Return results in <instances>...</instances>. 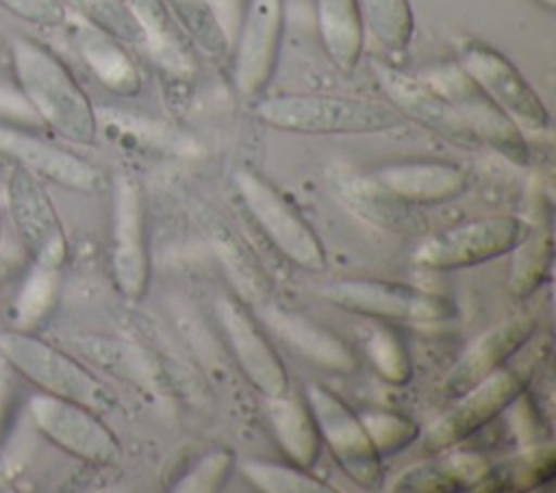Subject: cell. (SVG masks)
<instances>
[{
    "instance_id": "cell-39",
    "label": "cell",
    "mask_w": 556,
    "mask_h": 493,
    "mask_svg": "<svg viewBox=\"0 0 556 493\" xmlns=\"http://www.w3.org/2000/svg\"><path fill=\"white\" fill-rule=\"evenodd\" d=\"M541 7H545L547 11H554L556 9V0H536Z\"/></svg>"
},
{
    "instance_id": "cell-3",
    "label": "cell",
    "mask_w": 556,
    "mask_h": 493,
    "mask_svg": "<svg viewBox=\"0 0 556 493\" xmlns=\"http://www.w3.org/2000/svg\"><path fill=\"white\" fill-rule=\"evenodd\" d=\"M0 356L41 393L78 402L100 415L117 406L113 389L87 365L33 332L0 328Z\"/></svg>"
},
{
    "instance_id": "cell-36",
    "label": "cell",
    "mask_w": 556,
    "mask_h": 493,
    "mask_svg": "<svg viewBox=\"0 0 556 493\" xmlns=\"http://www.w3.org/2000/svg\"><path fill=\"white\" fill-rule=\"evenodd\" d=\"M235 467V454L226 447L204 454L195 465L174 484L176 493H213L224 486Z\"/></svg>"
},
{
    "instance_id": "cell-6",
    "label": "cell",
    "mask_w": 556,
    "mask_h": 493,
    "mask_svg": "<svg viewBox=\"0 0 556 493\" xmlns=\"http://www.w3.org/2000/svg\"><path fill=\"white\" fill-rule=\"evenodd\" d=\"M321 295L348 313L374 319L434 324L456 315V304L447 295L389 280H337L324 287Z\"/></svg>"
},
{
    "instance_id": "cell-2",
    "label": "cell",
    "mask_w": 556,
    "mask_h": 493,
    "mask_svg": "<svg viewBox=\"0 0 556 493\" xmlns=\"http://www.w3.org/2000/svg\"><path fill=\"white\" fill-rule=\"evenodd\" d=\"M254 115L276 130L300 135H376L404 124L391 104L330 93L271 96L256 104Z\"/></svg>"
},
{
    "instance_id": "cell-1",
    "label": "cell",
    "mask_w": 556,
    "mask_h": 493,
    "mask_svg": "<svg viewBox=\"0 0 556 493\" xmlns=\"http://www.w3.org/2000/svg\"><path fill=\"white\" fill-rule=\"evenodd\" d=\"M9 59L17 91L33 113L61 139L93 146L98 115L65 61L28 35H15L9 41Z\"/></svg>"
},
{
    "instance_id": "cell-26",
    "label": "cell",
    "mask_w": 556,
    "mask_h": 493,
    "mask_svg": "<svg viewBox=\"0 0 556 493\" xmlns=\"http://www.w3.org/2000/svg\"><path fill=\"white\" fill-rule=\"evenodd\" d=\"M163 4L200 52L211 59H222L230 52L228 30L211 0H163Z\"/></svg>"
},
{
    "instance_id": "cell-15",
    "label": "cell",
    "mask_w": 556,
    "mask_h": 493,
    "mask_svg": "<svg viewBox=\"0 0 556 493\" xmlns=\"http://www.w3.org/2000/svg\"><path fill=\"white\" fill-rule=\"evenodd\" d=\"M528 374L519 369L500 367L469 391L458 395L454 408L437 419L424 434L426 452H443L486 426L493 417L506 410V406L526 391Z\"/></svg>"
},
{
    "instance_id": "cell-16",
    "label": "cell",
    "mask_w": 556,
    "mask_h": 493,
    "mask_svg": "<svg viewBox=\"0 0 556 493\" xmlns=\"http://www.w3.org/2000/svg\"><path fill=\"white\" fill-rule=\"evenodd\" d=\"M0 152L13 163L24 165L39 180L52 182L74 193H98L104 178L87 159L46 141L15 126H0Z\"/></svg>"
},
{
    "instance_id": "cell-19",
    "label": "cell",
    "mask_w": 556,
    "mask_h": 493,
    "mask_svg": "<svg viewBox=\"0 0 556 493\" xmlns=\"http://www.w3.org/2000/svg\"><path fill=\"white\" fill-rule=\"evenodd\" d=\"M534 330V317L519 313L482 332L473 341V345L458 358V363L447 371L443 380V393L447 397H458L473 384L504 367L506 361L530 341Z\"/></svg>"
},
{
    "instance_id": "cell-27",
    "label": "cell",
    "mask_w": 556,
    "mask_h": 493,
    "mask_svg": "<svg viewBox=\"0 0 556 493\" xmlns=\"http://www.w3.org/2000/svg\"><path fill=\"white\" fill-rule=\"evenodd\" d=\"M363 26L391 52H404L415 33V17L408 0H358Z\"/></svg>"
},
{
    "instance_id": "cell-38",
    "label": "cell",
    "mask_w": 556,
    "mask_h": 493,
    "mask_svg": "<svg viewBox=\"0 0 556 493\" xmlns=\"http://www.w3.org/2000/svg\"><path fill=\"white\" fill-rule=\"evenodd\" d=\"M393 491H458L456 484L445 476L441 465L410 467L391 484Z\"/></svg>"
},
{
    "instance_id": "cell-31",
    "label": "cell",
    "mask_w": 556,
    "mask_h": 493,
    "mask_svg": "<svg viewBox=\"0 0 556 493\" xmlns=\"http://www.w3.org/2000/svg\"><path fill=\"white\" fill-rule=\"evenodd\" d=\"M215 252L228 271L232 285L245 295L248 302L261 304L267 300V280L263 269L256 265L252 254L230 235L219 232L213 237Z\"/></svg>"
},
{
    "instance_id": "cell-14",
    "label": "cell",
    "mask_w": 556,
    "mask_h": 493,
    "mask_svg": "<svg viewBox=\"0 0 556 493\" xmlns=\"http://www.w3.org/2000/svg\"><path fill=\"white\" fill-rule=\"evenodd\" d=\"M458 65L519 130L547 128L549 113L543 100L504 54L482 43H465Z\"/></svg>"
},
{
    "instance_id": "cell-17",
    "label": "cell",
    "mask_w": 556,
    "mask_h": 493,
    "mask_svg": "<svg viewBox=\"0 0 556 493\" xmlns=\"http://www.w3.org/2000/svg\"><path fill=\"white\" fill-rule=\"evenodd\" d=\"M217 319L235 361L239 363L245 378L256 387V391H261L265 397L289 393L287 369L250 313L243 311L239 302L219 298Z\"/></svg>"
},
{
    "instance_id": "cell-28",
    "label": "cell",
    "mask_w": 556,
    "mask_h": 493,
    "mask_svg": "<svg viewBox=\"0 0 556 493\" xmlns=\"http://www.w3.org/2000/svg\"><path fill=\"white\" fill-rule=\"evenodd\" d=\"M67 13H76L83 24L117 39L124 46H146V33L124 0H61Z\"/></svg>"
},
{
    "instance_id": "cell-41",
    "label": "cell",
    "mask_w": 556,
    "mask_h": 493,
    "mask_svg": "<svg viewBox=\"0 0 556 493\" xmlns=\"http://www.w3.org/2000/svg\"><path fill=\"white\" fill-rule=\"evenodd\" d=\"M0 43H2V41H0Z\"/></svg>"
},
{
    "instance_id": "cell-8",
    "label": "cell",
    "mask_w": 556,
    "mask_h": 493,
    "mask_svg": "<svg viewBox=\"0 0 556 493\" xmlns=\"http://www.w3.org/2000/svg\"><path fill=\"white\" fill-rule=\"evenodd\" d=\"M28 413L52 445L83 463L109 467L122 458V445L100 413L78 402L39 391L28 400Z\"/></svg>"
},
{
    "instance_id": "cell-25",
    "label": "cell",
    "mask_w": 556,
    "mask_h": 493,
    "mask_svg": "<svg viewBox=\"0 0 556 493\" xmlns=\"http://www.w3.org/2000/svg\"><path fill=\"white\" fill-rule=\"evenodd\" d=\"M339 191L348 206H352L361 217L391 228V230H417V215L410 204L395 198L380 182L369 178H341Z\"/></svg>"
},
{
    "instance_id": "cell-9",
    "label": "cell",
    "mask_w": 556,
    "mask_h": 493,
    "mask_svg": "<svg viewBox=\"0 0 556 493\" xmlns=\"http://www.w3.org/2000/svg\"><path fill=\"white\" fill-rule=\"evenodd\" d=\"M306 404L315 417L321 441L330 447L341 469L363 489L382 484V460L361 417L332 391L306 384Z\"/></svg>"
},
{
    "instance_id": "cell-5",
    "label": "cell",
    "mask_w": 556,
    "mask_h": 493,
    "mask_svg": "<svg viewBox=\"0 0 556 493\" xmlns=\"http://www.w3.org/2000/svg\"><path fill=\"white\" fill-rule=\"evenodd\" d=\"M528 235L530 226L521 217H480L426 239L415 250V263L434 271L473 267L513 252Z\"/></svg>"
},
{
    "instance_id": "cell-11",
    "label": "cell",
    "mask_w": 556,
    "mask_h": 493,
    "mask_svg": "<svg viewBox=\"0 0 556 493\" xmlns=\"http://www.w3.org/2000/svg\"><path fill=\"white\" fill-rule=\"evenodd\" d=\"M111 274L128 300H141L150 282V252L146 232V198L141 182L119 176L113 195Z\"/></svg>"
},
{
    "instance_id": "cell-10",
    "label": "cell",
    "mask_w": 556,
    "mask_h": 493,
    "mask_svg": "<svg viewBox=\"0 0 556 493\" xmlns=\"http://www.w3.org/2000/svg\"><path fill=\"white\" fill-rule=\"evenodd\" d=\"M72 345L89 365L102 374L150 395L174 397L185 389V380L172 365V358L161 356L139 341L109 334H80L72 339Z\"/></svg>"
},
{
    "instance_id": "cell-24",
    "label": "cell",
    "mask_w": 556,
    "mask_h": 493,
    "mask_svg": "<svg viewBox=\"0 0 556 493\" xmlns=\"http://www.w3.org/2000/svg\"><path fill=\"white\" fill-rule=\"evenodd\" d=\"M76 48L93 76L109 91L126 98L139 93L141 74L130 54L124 50V43L85 24L76 33Z\"/></svg>"
},
{
    "instance_id": "cell-20",
    "label": "cell",
    "mask_w": 556,
    "mask_h": 493,
    "mask_svg": "<svg viewBox=\"0 0 556 493\" xmlns=\"http://www.w3.org/2000/svg\"><path fill=\"white\" fill-rule=\"evenodd\" d=\"M256 306L265 326L291 350L302 354L308 363L334 374H352L358 367L352 347H348V343L334 332L321 328L319 324L311 321L300 313H291L276 304H269L267 300Z\"/></svg>"
},
{
    "instance_id": "cell-12",
    "label": "cell",
    "mask_w": 556,
    "mask_h": 493,
    "mask_svg": "<svg viewBox=\"0 0 556 493\" xmlns=\"http://www.w3.org/2000/svg\"><path fill=\"white\" fill-rule=\"evenodd\" d=\"M426 80L452 102L476 141L489 143L517 165L528 161V146L519 126L482 93L460 65L439 67Z\"/></svg>"
},
{
    "instance_id": "cell-33",
    "label": "cell",
    "mask_w": 556,
    "mask_h": 493,
    "mask_svg": "<svg viewBox=\"0 0 556 493\" xmlns=\"http://www.w3.org/2000/svg\"><path fill=\"white\" fill-rule=\"evenodd\" d=\"M554 478V450L549 445H536L526 454L517 456L504 469H491L482 489H489L493 482H500L495 489H519L528 491L539 484H545Z\"/></svg>"
},
{
    "instance_id": "cell-21",
    "label": "cell",
    "mask_w": 556,
    "mask_h": 493,
    "mask_svg": "<svg viewBox=\"0 0 556 493\" xmlns=\"http://www.w3.org/2000/svg\"><path fill=\"white\" fill-rule=\"evenodd\" d=\"M371 178L406 204H441L467 189V174L441 161H406L378 167Z\"/></svg>"
},
{
    "instance_id": "cell-40",
    "label": "cell",
    "mask_w": 556,
    "mask_h": 493,
    "mask_svg": "<svg viewBox=\"0 0 556 493\" xmlns=\"http://www.w3.org/2000/svg\"><path fill=\"white\" fill-rule=\"evenodd\" d=\"M2 239H4V226H2V215H0V250H2Z\"/></svg>"
},
{
    "instance_id": "cell-18",
    "label": "cell",
    "mask_w": 556,
    "mask_h": 493,
    "mask_svg": "<svg viewBox=\"0 0 556 493\" xmlns=\"http://www.w3.org/2000/svg\"><path fill=\"white\" fill-rule=\"evenodd\" d=\"M374 74L378 78L380 89L391 100V106L406 119H415L417 124L443 135L456 143L476 141L467 130L465 122L452 106V102L437 91L426 78L410 76L393 65L374 61Z\"/></svg>"
},
{
    "instance_id": "cell-35",
    "label": "cell",
    "mask_w": 556,
    "mask_h": 493,
    "mask_svg": "<svg viewBox=\"0 0 556 493\" xmlns=\"http://www.w3.org/2000/svg\"><path fill=\"white\" fill-rule=\"evenodd\" d=\"M361 421L380 456L404 450L419 434V428L413 419L391 410H369L361 415Z\"/></svg>"
},
{
    "instance_id": "cell-32",
    "label": "cell",
    "mask_w": 556,
    "mask_h": 493,
    "mask_svg": "<svg viewBox=\"0 0 556 493\" xmlns=\"http://www.w3.org/2000/svg\"><path fill=\"white\" fill-rule=\"evenodd\" d=\"M243 476L252 486L267 493H332L334 489L306 473L298 465H278L269 460H245L241 465Z\"/></svg>"
},
{
    "instance_id": "cell-13",
    "label": "cell",
    "mask_w": 556,
    "mask_h": 493,
    "mask_svg": "<svg viewBox=\"0 0 556 493\" xmlns=\"http://www.w3.org/2000/svg\"><path fill=\"white\" fill-rule=\"evenodd\" d=\"M285 24V0H248L232 33L235 85L245 98H256L271 80Z\"/></svg>"
},
{
    "instance_id": "cell-34",
    "label": "cell",
    "mask_w": 556,
    "mask_h": 493,
    "mask_svg": "<svg viewBox=\"0 0 556 493\" xmlns=\"http://www.w3.org/2000/svg\"><path fill=\"white\" fill-rule=\"evenodd\" d=\"M365 352L374 369L391 384H406L413 378V363L408 350L397 332L391 328H376L367 341Z\"/></svg>"
},
{
    "instance_id": "cell-23",
    "label": "cell",
    "mask_w": 556,
    "mask_h": 493,
    "mask_svg": "<svg viewBox=\"0 0 556 493\" xmlns=\"http://www.w3.org/2000/svg\"><path fill=\"white\" fill-rule=\"evenodd\" d=\"M265 410L289 460L304 469L313 467L321 452V437L308 404L285 393L278 397H265Z\"/></svg>"
},
{
    "instance_id": "cell-4",
    "label": "cell",
    "mask_w": 556,
    "mask_h": 493,
    "mask_svg": "<svg viewBox=\"0 0 556 493\" xmlns=\"http://www.w3.org/2000/svg\"><path fill=\"white\" fill-rule=\"evenodd\" d=\"M4 198L11 226L30 263L41 274H56L67 258V237L43 180L13 163Z\"/></svg>"
},
{
    "instance_id": "cell-30",
    "label": "cell",
    "mask_w": 556,
    "mask_h": 493,
    "mask_svg": "<svg viewBox=\"0 0 556 493\" xmlns=\"http://www.w3.org/2000/svg\"><path fill=\"white\" fill-rule=\"evenodd\" d=\"M146 33V46L169 67H185V52L178 48L172 17L163 0H124Z\"/></svg>"
},
{
    "instance_id": "cell-22",
    "label": "cell",
    "mask_w": 556,
    "mask_h": 493,
    "mask_svg": "<svg viewBox=\"0 0 556 493\" xmlns=\"http://www.w3.org/2000/svg\"><path fill=\"white\" fill-rule=\"evenodd\" d=\"M321 46L341 74L356 69L363 56L365 26L358 0H315Z\"/></svg>"
},
{
    "instance_id": "cell-29",
    "label": "cell",
    "mask_w": 556,
    "mask_h": 493,
    "mask_svg": "<svg viewBox=\"0 0 556 493\" xmlns=\"http://www.w3.org/2000/svg\"><path fill=\"white\" fill-rule=\"evenodd\" d=\"M508 289L517 298L534 293L552 274L554 239L549 235H528L515 250Z\"/></svg>"
},
{
    "instance_id": "cell-37",
    "label": "cell",
    "mask_w": 556,
    "mask_h": 493,
    "mask_svg": "<svg viewBox=\"0 0 556 493\" xmlns=\"http://www.w3.org/2000/svg\"><path fill=\"white\" fill-rule=\"evenodd\" d=\"M0 7L13 17L39 28H59L70 15L61 0H0Z\"/></svg>"
},
{
    "instance_id": "cell-7",
    "label": "cell",
    "mask_w": 556,
    "mask_h": 493,
    "mask_svg": "<svg viewBox=\"0 0 556 493\" xmlns=\"http://www.w3.org/2000/svg\"><path fill=\"white\" fill-rule=\"evenodd\" d=\"M235 187L261 230L287 261L308 271L326 269V250L317 232L265 178L250 169H239Z\"/></svg>"
}]
</instances>
